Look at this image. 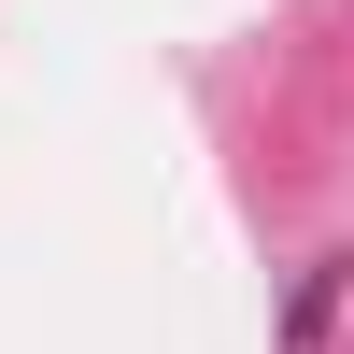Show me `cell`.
Segmentation results:
<instances>
[{"instance_id":"obj_1","label":"cell","mask_w":354,"mask_h":354,"mask_svg":"<svg viewBox=\"0 0 354 354\" xmlns=\"http://www.w3.org/2000/svg\"><path fill=\"white\" fill-rule=\"evenodd\" d=\"M326 312H340V255H326V270L298 283V312H283V340H326Z\"/></svg>"}]
</instances>
